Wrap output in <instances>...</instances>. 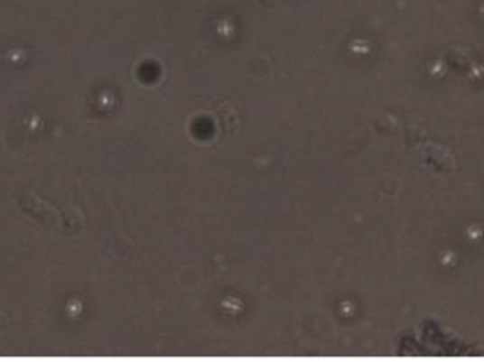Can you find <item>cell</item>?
Here are the masks:
<instances>
[]
</instances>
